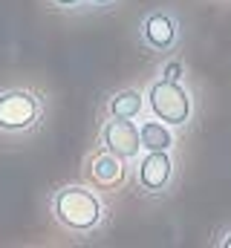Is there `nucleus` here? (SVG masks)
<instances>
[{
    "mask_svg": "<svg viewBox=\"0 0 231 248\" xmlns=\"http://www.w3.org/2000/svg\"><path fill=\"white\" fill-rule=\"evenodd\" d=\"M104 202L87 185H64L52 196V217L69 234H93L104 222Z\"/></svg>",
    "mask_w": 231,
    "mask_h": 248,
    "instance_id": "nucleus-1",
    "label": "nucleus"
},
{
    "mask_svg": "<svg viewBox=\"0 0 231 248\" xmlns=\"http://www.w3.org/2000/svg\"><path fill=\"white\" fill-rule=\"evenodd\" d=\"M139 35H142L145 46H150L156 52H168L179 41V20L173 17L171 12H150L142 20Z\"/></svg>",
    "mask_w": 231,
    "mask_h": 248,
    "instance_id": "nucleus-7",
    "label": "nucleus"
},
{
    "mask_svg": "<svg viewBox=\"0 0 231 248\" xmlns=\"http://www.w3.org/2000/svg\"><path fill=\"white\" fill-rule=\"evenodd\" d=\"M93 6H110V3H116V0H90Z\"/></svg>",
    "mask_w": 231,
    "mask_h": 248,
    "instance_id": "nucleus-13",
    "label": "nucleus"
},
{
    "mask_svg": "<svg viewBox=\"0 0 231 248\" xmlns=\"http://www.w3.org/2000/svg\"><path fill=\"white\" fill-rule=\"evenodd\" d=\"M101 144H104V150L116 153L124 162L139 159V153L145 150L136 119H113L110 116V122L101 127Z\"/></svg>",
    "mask_w": 231,
    "mask_h": 248,
    "instance_id": "nucleus-4",
    "label": "nucleus"
},
{
    "mask_svg": "<svg viewBox=\"0 0 231 248\" xmlns=\"http://www.w3.org/2000/svg\"><path fill=\"white\" fill-rule=\"evenodd\" d=\"M55 6H64V9H72V6H78L81 0H52Z\"/></svg>",
    "mask_w": 231,
    "mask_h": 248,
    "instance_id": "nucleus-11",
    "label": "nucleus"
},
{
    "mask_svg": "<svg viewBox=\"0 0 231 248\" xmlns=\"http://www.w3.org/2000/svg\"><path fill=\"white\" fill-rule=\"evenodd\" d=\"M139 133H142V147H145V150H171L173 147L171 124L159 122V119L142 122L139 124Z\"/></svg>",
    "mask_w": 231,
    "mask_h": 248,
    "instance_id": "nucleus-9",
    "label": "nucleus"
},
{
    "mask_svg": "<svg viewBox=\"0 0 231 248\" xmlns=\"http://www.w3.org/2000/svg\"><path fill=\"white\" fill-rule=\"evenodd\" d=\"M173 179V159L171 150H145V156L136 165V182L148 193L168 190Z\"/></svg>",
    "mask_w": 231,
    "mask_h": 248,
    "instance_id": "nucleus-5",
    "label": "nucleus"
},
{
    "mask_svg": "<svg viewBox=\"0 0 231 248\" xmlns=\"http://www.w3.org/2000/svg\"><path fill=\"white\" fill-rule=\"evenodd\" d=\"M148 107V95L139 90H118L107 101V116L113 119H142Z\"/></svg>",
    "mask_w": 231,
    "mask_h": 248,
    "instance_id": "nucleus-8",
    "label": "nucleus"
},
{
    "mask_svg": "<svg viewBox=\"0 0 231 248\" xmlns=\"http://www.w3.org/2000/svg\"><path fill=\"white\" fill-rule=\"evenodd\" d=\"M182 75H185V63L182 61L162 63V78H168V81H182Z\"/></svg>",
    "mask_w": 231,
    "mask_h": 248,
    "instance_id": "nucleus-10",
    "label": "nucleus"
},
{
    "mask_svg": "<svg viewBox=\"0 0 231 248\" xmlns=\"http://www.w3.org/2000/svg\"><path fill=\"white\" fill-rule=\"evenodd\" d=\"M87 176L93 187H101V190H118V187L127 182V162L118 159L110 150H101V153H93L87 159Z\"/></svg>",
    "mask_w": 231,
    "mask_h": 248,
    "instance_id": "nucleus-6",
    "label": "nucleus"
},
{
    "mask_svg": "<svg viewBox=\"0 0 231 248\" xmlns=\"http://www.w3.org/2000/svg\"><path fill=\"white\" fill-rule=\"evenodd\" d=\"M220 248H231V231H226V234L220 237Z\"/></svg>",
    "mask_w": 231,
    "mask_h": 248,
    "instance_id": "nucleus-12",
    "label": "nucleus"
},
{
    "mask_svg": "<svg viewBox=\"0 0 231 248\" xmlns=\"http://www.w3.org/2000/svg\"><path fill=\"white\" fill-rule=\"evenodd\" d=\"M41 122V98L32 90H3L0 93V130L29 133Z\"/></svg>",
    "mask_w": 231,
    "mask_h": 248,
    "instance_id": "nucleus-3",
    "label": "nucleus"
},
{
    "mask_svg": "<svg viewBox=\"0 0 231 248\" xmlns=\"http://www.w3.org/2000/svg\"><path fill=\"white\" fill-rule=\"evenodd\" d=\"M148 110L159 122L171 124V127H182L194 116V101H191V93L179 81L159 78L148 87Z\"/></svg>",
    "mask_w": 231,
    "mask_h": 248,
    "instance_id": "nucleus-2",
    "label": "nucleus"
}]
</instances>
